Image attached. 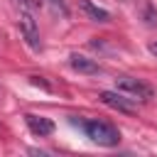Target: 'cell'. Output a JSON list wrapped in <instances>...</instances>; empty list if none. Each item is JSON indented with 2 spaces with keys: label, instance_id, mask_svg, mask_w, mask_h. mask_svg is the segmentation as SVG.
<instances>
[{
  "label": "cell",
  "instance_id": "6da1fadb",
  "mask_svg": "<svg viewBox=\"0 0 157 157\" xmlns=\"http://www.w3.org/2000/svg\"><path fill=\"white\" fill-rule=\"evenodd\" d=\"M83 132L101 147H115L120 142V130L108 120H98V118L83 120Z\"/></svg>",
  "mask_w": 157,
  "mask_h": 157
},
{
  "label": "cell",
  "instance_id": "7a4b0ae2",
  "mask_svg": "<svg viewBox=\"0 0 157 157\" xmlns=\"http://www.w3.org/2000/svg\"><path fill=\"white\" fill-rule=\"evenodd\" d=\"M115 91L135 98V101H150L152 98V86L145 83L142 78H135V76H118L115 78Z\"/></svg>",
  "mask_w": 157,
  "mask_h": 157
},
{
  "label": "cell",
  "instance_id": "3957f363",
  "mask_svg": "<svg viewBox=\"0 0 157 157\" xmlns=\"http://www.w3.org/2000/svg\"><path fill=\"white\" fill-rule=\"evenodd\" d=\"M20 32L25 37V42L32 47V49H39V29H37V22L32 17V10L29 5H20Z\"/></svg>",
  "mask_w": 157,
  "mask_h": 157
},
{
  "label": "cell",
  "instance_id": "277c9868",
  "mask_svg": "<svg viewBox=\"0 0 157 157\" xmlns=\"http://www.w3.org/2000/svg\"><path fill=\"white\" fill-rule=\"evenodd\" d=\"M98 98H101L103 105H108V108H113V110H118V113H128V115L135 113L132 98L125 96V93H120V91H101Z\"/></svg>",
  "mask_w": 157,
  "mask_h": 157
},
{
  "label": "cell",
  "instance_id": "5b68a950",
  "mask_svg": "<svg viewBox=\"0 0 157 157\" xmlns=\"http://www.w3.org/2000/svg\"><path fill=\"white\" fill-rule=\"evenodd\" d=\"M25 123H27V128L32 130V135H37V137H47V135L54 132V123H52L49 118H44V115L27 113V115H25Z\"/></svg>",
  "mask_w": 157,
  "mask_h": 157
},
{
  "label": "cell",
  "instance_id": "8992f818",
  "mask_svg": "<svg viewBox=\"0 0 157 157\" xmlns=\"http://www.w3.org/2000/svg\"><path fill=\"white\" fill-rule=\"evenodd\" d=\"M69 64H71L74 71L86 74V76H93V74H101V71H103L96 59H88V56H83V54H71V56H69Z\"/></svg>",
  "mask_w": 157,
  "mask_h": 157
},
{
  "label": "cell",
  "instance_id": "52a82bcc",
  "mask_svg": "<svg viewBox=\"0 0 157 157\" xmlns=\"http://www.w3.org/2000/svg\"><path fill=\"white\" fill-rule=\"evenodd\" d=\"M78 5H81V10L88 15V20H93V22H108V20H110V15H108L103 7L93 5L91 0H78Z\"/></svg>",
  "mask_w": 157,
  "mask_h": 157
},
{
  "label": "cell",
  "instance_id": "ba28073f",
  "mask_svg": "<svg viewBox=\"0 0 157 157\" xmlns=\"http://www.w3.org/2000/svg\"><path fill=\"white\" fill-rule=\"evenodd\" d=\"M49 2H52V7H54L56 12H61L64 17L69 15V7H66V2H64V0H49Z\"/></svg>",
  "mask_w": 157,
  "mask_h": 157
},
{
  "label": "cell",
  "instance_id": "9c48e42d",
  "mask_svg": "<svg viewBox=\"0 0 157 157\" xmlns=\"http://www.w3.org/2000/svg\"><path fill=\"white\" fill-rule=\"evenodd\" d=\"M147 49H150V54H155V56H157V42H152Z\"/></svg>",
  "mask_w": 157,
  "mask_h": 157
}]
</instances>
